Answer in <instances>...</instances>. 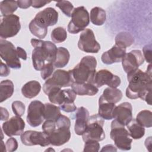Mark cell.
I'll return each instance as SVG.
<instances>
[{
    "label": "cell",
    "instance_id": "1",
    "mask_svg": "<svg viewBox=\"0 0 152 152\" xmlns=\"http://www.w3.org/2000/svg\"><path fill=\"white\" fill-rule=\"evenodd\" d=\"M127 79L129 84L126 96L131 99L140 98L151 105V75L138 68L128 73Z\"/></svg>",
    "mask_w": 152,
    "mask_h": 152
},
{
    "label": "cell",
    "instance_id": "2",
    "mask_svg": "<svg viewBox=\"0 0 152 152\" xmlns=\"http://www.w3.org/2000/svg\"><path fill=\"white\" fill-rule=\"evenodd\" d=\"M31 44L34 47L31 58L34 69L41 71L48 63H53L57 49L56 45L50 41L31 39Z\"/></svg>",
    "mask_w": 152,
    "mask_h": 152
},
{
    "label": "cell",
    "instance_id": "3",
    "mask_svg": "<svg viewBox=\"0 0 152 152\" xmlns=\"http://www.w3.org/2000/svg\"><path fill=\"white\" fill-rule=\"evenodd\" d=\"M58 20V12L52 7L40 11L30 21L28 28L30 32L39 39H43L48 33V27L55 25Z\"/></svg>",
    "mask_w": 152,
    "mask_h": 152
},
{
    "label": "cell",
    "instance_id": "4",
    "mask_svg": "<svg viewBox=\"0 0 152 152\" xmlns=\"http://www.w3.org/2000/svg\"><path fill=\"white\" fill-rule=\"evenodd\" d=\"M96 59L93 56H84L72 70H71L74 81L78 83H92L96 74Z\"/></svg>",
    "mask_w": 152,
    "mask_h": 152
},
{
    "label": "cell",
    "instance_id": "5",
    "mask_svg": "<svg viewBox=\"0 0 152 152\" xmlns=\"http://www.w3.org/2000/svg\"><path fill=\"white\" fill-rule=\"evenodd\" d=\"M55 129L48 135V137L50 144L60 146L67 142L71 138V122L68 117L61 115L55 121Z\"/></svg>",
    "mask_w": 152,
    "mask_h": 152
},
{
    "label": "cell",
    "instance_id": "6",
    "mask_svg": "<svg viewBox=\"0 0 152 152\" xmlns=\"http://www.w3.org/2000/svg\"><path fill=\"white\" fill-rule=\"evenodd\" d=\"M103 125L104 119L98 114L89 117L86 129L82 135L83 141L86 142L90 140L97 141L103 140L105 138Z\"/></svg>",
    "mask_w": 152,
    "mask_h": 152
},
{
    "label": "cell",
    "instance_id": "7",
    "mask_svg": "<svg viewBox=\"0 0 152 152\" xmlns=\"http://www.w3.org/2000/svg\"><path fill=\"white\" fill-rule=\"evenodd\" d=\"M110 137L114 141L116 147L121 150H129L131 148L132 139L131 138L129 132L124 126L113 120L110 125Z\"/></svg>",
    "mask_w": 152,
    "mask_h": 152
},
{
    "label": "cell",
    "instance_id": "8",
    "mask_svg": "<svg viewBox=\"0 0 152 152\" xmlns=\"http://www.w3.org/2000/svg\"><path fill=\"white\" fill-rule=\"evenodd\" d=\"M71 70L68 71L62 69L56 70L43 85V91L47 95L48 92L53 88L66 87L71 86L74 83Z\"/></svg>",
    "mask_w": 152,
    "mask_h": 152
},
{
    "label": "cell",
    "instance_id": "9",
    "mask_svg": "<svg viewBox=\"0 0 152 152\" xmlns=\"http://www.w3.org/2000/svg\"><path fill=\"white\" fill-rule=\"evenodd\" d=\"M90 16L86 8L78 7L74 9L71 20L68 25V31L71 34H77L83 31L89 24Z\"/></svg>",
    "mask_w": 152,
    "mask_h": 152
},
{
    "label": "cell",
    "instance_id": "10",
    "mask_svg": "<svg viewBox=\"0 0 152 152\" xmlns=\"http://www.w3.org/2000/svg\"><path fill=\"white\" fill-rule=\"evenodd\" d=\"M0 55L7 66L12 69H20L21 65L14 45L10 41L0 40Z\"/></svg>",
    "mask_w": 152,
    "mask_h": 152
},
{
    "label": "cell",
    "instance_id": "11",
    "mask_svg": "<svg viewBox=\"0 0 152 152\" xmlns=\"http://www.w3.org/2000/svg\"><path fill=\"white\" fill-rule=\"evenodd\" d=\"M21 28L20 17L15 14L3 17L0 24V36L7 39L17 35Z\"/></svg>",
    "mask_w": 152,
    "mask_h": 152
},
{
    "label": "cell",
    "instance_id": "12",
    "mask_svg": "<svg viewBox=\"0 0 152 152\" xmlns=\"http://www.w3.org/2000/svg\"><path fill=\"white\" fill-rule=\"evenodd\" d=\"M78 47L81 50L87 53H97L100 49V44L96 41L92 30L86 28L80 36Z\"/></svg>",
    "mask_w": 152,
    "mask_h": 152
},
{
    "label": "cell",
    "instance_id": "13",
    "mask_svg": "<svg viewBox=\"0 0 152 152\" xmlns=\"http://www.w3.org/2000/svg\"><path fill=\"white\" fill-rule=\"evenodd\" d=\"M45 104L40 101H32L27 110V122L32 127H36L42 124L44 119Z\"/></svg>",
    "mask_w": 152,
    "mask_h": 152
},
{
    "label": "cell",
    "instance_id": "14",
    "mask_svg": "<svg viewBox=\"0 0 152 152\" xmlns=\"http://www.w3.org/2000/svg\"><path fill=\"white\" fill-rule=\"evenodd\" d=\"M52 103L61 104L62 103H74L77 94L72 89L61 90L59 88H53L47 94Z\"/></svg>",
    "mask_w": 152,
    "mask_h": 152
},
{
    "label": "cell",
    "instance_id": "15",
    "mask_svg": "<svg viewBox=\"0 0 152 152\" xmlns=\"http://www.w3.org/2000/svg\"><path fill=\"white\" fill-rule=\"evenodd\" d=\"M21 140L23 144L28 146L39 145L41 147H46L50 144L48 135L43 131H25L21 135Z\"/></svg>",
    "mask_w": 152,
    "mask_h": 152
},
{
    "label": "cell",
    "instance_id": "16",
    "mask_svg": "<svg viewBox=\"0 0 152 152\" xmlns=\"http://www.w3.org/2000/svg\"><path fill=\"white\" fill-rule=\"evenodd\" d=\"M120 78L107 69H101L96 72L93 84L96 87L107 85L111 88H117L121 84Z\"/></svg>",
    "mask_w": 152,
    "mask_h": 152
},
{
    "label": "cell",
    "instance_id": "17",
    "mask_svg": "<svg viewBox=\"0 0 152 152\" xmlns=\"http://www.w3.org/2000/svg\"><path fill=\"white\" fill-rule=\"evenodd\" d=\"M121 61L124 70L128 74L138 69L144 63V58L140 50H133L125 53Z\"/></svg>",
    "mask_w": 152,
    "mask_h": 152
},
{
    "label": "cell",
    "instance_id": "18",
    "mask_svg": "<svg viewBox=\"0 0 152 152\" xmlns=\"http://www.w3.org/2000/svg\"><path fill=\"white\" fill-rule=\"evenodd\" d=\"M113 118L121 125L126 126L132 119L131 104L129 102H124L116 106L113 112Z\"/></svg>",
    "mask_w": 152,
    "mask_h": 152
},
{
    "label": "cell",
    "instance_id": "19",
    "mask_svg": "<svg viewBox=\"0 0 152 152\" xmlns=\"http://www.w3.org/2000/svg\"><path fill=\"white\" fill-rule=\"evenodd\" d=\"M24 127L25 122L23 119L20 116H15L4 122L2 129L5 135L8 137H12L21 135Z\"/></svg>",
    "mask_w": 152,
    "mask_h": 152
},
{
    "label": "cell",
    "instance_id": "20",
    "mask_svg": "<svg viewBox=\"0 0 152 152\" xmlns=\"http://www.w3.org/2000/svg\"><path fill=\"white\" fill-rule=\"evenodd\" d=\"M89 112L88 110L81 106L77 109L75 113V122L74 131L78 135H81L85 132L89 119Z\"/></svg>",
    "mask_w": 152,
    "mask_h": 152
},
{
    "label": "cell",
    "instance_id": "21",
    "mask_svg": "<svg viewBox=\"0 0 152 152\" xmlns=\"http://www.w3.org/2000/svg\"><path fill=\"white\" fill-rule=\"evenodd\" d=\"M125 53L126 49L120 48L115 45L102 54L101 59L103 63L106 65H110L121 62Z\"/></svg>",
    "mask_w": 152,
    "mask_h": 152
},
{
    "label": "cell",
    "instance_id": "22",
    "mask_svg": "<svg viewBox=\"0 0 152 152\" xmlns=\"http://www.w3.org/2000/svg\"><path fill=\"white\" fill-rule=\"evenodd\" d=\"M71 87L73 91L80 96H94L99 91L97 87L93 84L89 83H78L74 82L71 85Z\"/></svg>",
    "mask_w": 152,
    "mask_h": 152
},
{
    "label": "cell",
    "instance_id": "23",
    "mask_svg": "<svg viewBox=\"0 0 152 152\" xmlns=\"http://www.w3.org/2000/svg\"><path fill=\"white\" fill-rule=\"evenodd\" d=\"M41 85L39 82L33 80L26 83L21 88L23 95L28 99L35 97L40 93Z\"/></svg>",
    "mask_w": 152,
    "mask_h": 152
},
{
    "label": "cell",
    "instance_id": "24",
    "mask_svg": "<svg viewBox=\"0 0 152 152\" xmlns=\"http://www.w3.org/2000/svg\"><path fill=\"white\" fill-rule=\"evenodd\" d=\"M116 107L114 103H108L99 97L98 115L103 119L111 120L113 118V112Z\"/></svg>",
    "mask_w": 152,
    "mask_h": 152
},
{
    "label": "cell",
    "instance_id": "25",
    "mask_svg": "<svg viewBox=\"0 0 152 152\" xmlns=\"http://www.w3.org/2000/svg\"><path fill=\"white\" fill-rule=\"evenodd\" d=\"M122 97V91L116 88L107 87L103 91V94L100 97V99L103 100L110 103H116L119 102Z\"/></svg>",
    "mask_w": 152,
    "mask_h": 152
},
{
    "label": "cell",
    "instance_id": "26",
    "mask_svg": "<svg viewBox=\"0 0 152 152\" xmlns=\"http://www.w3.org/2000/svg\"><path fill=\"white\" fill-rule=\"evenodd\" d=\"M70 55L68 50L64 47H59L57 49L56 55L53 64L55 68L65 66L69 60Z\"/></svg>",
    "mask_w": 152,
    "mask_h": 152
},
{
    "label": "cell",
    "instance_id": "27",
    "mask_svg": "<svg viewBox=\"0 0 152 152\" xmlns=\"http://www.w3.org/2000/svg\"><path fill=\"white\" fill-rule=\"evenodd\" d=\"M126 126L131 137L133 139H140L145 134L144 128L138 123L135 119H132Z\"/></svg>",
    "mask_w": 152,
    "mask_h": 152
},
{
    "label": "cell",
    "instance_id": "28",
    "mask_svg": "<svg viewBox=\"0 0 152 152\" xmlns=\"http://www.w3.org/2000/svg\"><path fill=\"white\" fill-rule=\"evenodd\" d=\"M14 90V84L10 80H3L0 83V102L2 103L13 94Z\"/></svg>",
    "mask_w": 152,
    "mask_h": 152
},
{
    "label": "cell",
    "instance_id": "29",
    "mask_svg": "<svg viewBox=\"0 0 152 152\" xmlns=\"http://www.w3.org/2000/svg\"><path fill=\"white\" fill-rule=\"evenodd\" d=\"M115 40L116 46L126 49L134 43V38L130 33L122 31L116 36Z\"/></svg>",
    "mask_w": 152,
    "mask_h": 152
},
{
    "label": "cell",
    "instance_id": "30",
    "mask_svg": "<svg viewBox=\"0 0 152 152\" xmlns=\"http://www.w3.org/2000/svg\"><path fill=\"white\" fill-rule=\"evenodd\" d=\"M106 20V11L102 8L96 7L90 11V21L96 26L103 25Z\"/></svg>",
    "mask_w": 152,
    "mask_h": 152
},
{
    "label": "cell",
    "instance_id": "31",
    "mask_svg": "<svg viewBox=\"0 0 152 152\" xmlns=\"http://www.w3.org/2000/svg\"><path fill=\"white\" fill-rule=\"evenodd\" d=\"M60 110L59 107L52 103H45L44 109V119L45 120L56 121L61 115Z\"/></svg>",
    "mask_w": 152,
    "mask_h": 152
},
{
    "label": "cell",
    "instance_id": "32",
    "mask_svg": "<svg viewBox=\"0 0 152 152\" xmlns=\"http://www.w3.org/2000/svg\"><path fill=\"white\" fill-rule=\"evenodd\" d=\"M135 120L143 127L150 128L152 126V113L147 110H141L137 114Z\"/></svg>",
    "mask_w": 152,
    "mask_h": 152
},
{
    "label": "cell",
    "instance_id": "33",
    "mask_svg": "<svg viewBox=\"0 0 152 152\" xmlns=\"http://www.w3.org/2000/svg\"><path fill=\"white\" fill-rule=\"evenodd\" d=\"M17 8L16 1H2L0 2V10L3 17L12 14Z\"/></svg>",
    "mask_w": 152,
    "mask_h": 152
},
{
    "label": "cell",
    "instance_id": "34",
    "mask_svg": "<svg viewBox=\"0 0 152 152\" xmlns=\"http://www.w3.org/2000/svg\"><path fill=\"white\" fill-rule=\"evenodd\" d=\"M66 37V31L64 28L62 27H58L54 28L51 33V39L53 42L56 43L64 42Z\"/></svg>",
    "mask_w": 152,
    "mask_h": 152
},
{
    "label": "cell",
    "instance_id": "35",
    "mask_svg": "<svg viewBox=\"0 0 152 152\" xmlns=\"http://www.w3.org/2000/svg\"><path fill=\"white\" fill-rule=\"evenodd\" d=\"M56 7H58L61 11L67 17H71L74 10V6L71 2L68 1H60L56 3Z\"/></svg>",
    "mask_w": 152,
    "mask_h": 152
},
{
    "label": "cell",
    "instance_id": "36",
    "mask_svg": "<svg viewBox=\"0 0 152 152\" xmlns=\"http://www.w3.org/2000/svg\"><path fill=\"white\" fill-rule=\"evenodd\" d=\"M12 109L16 116H22L25 112V105L21 101H15L12 103Z\"/></svg>",
    "mask_w": 152,
    "mask_h": 152
},
{
    "label": "cell",
    "instance_id": "37",
    "mask_svg": "<svg viewBox=\"0 0 152 152\" xmlns=\"http://www.w3.org/2000/svg\"><path fill=\"white\" fill-rule=\"evenodd\" d=\"M99 141L90 140L85 142L83 151L84 152H97L99 150L100 144Z\"/></svg>",
    "mask_w": 152,
    "mask_h": 152
},
{
    "label": "cell",
    "instance_id": "38",
    "mask_svg": "<svg viewBox=\"0 0 152 152\" xmlns=\"http://www.w3.org/2000/svg\"><path fill=\"white\" fill-rule=\"evenodd\" d=\"M54 69V66L53 63H48L42 68L41 71V77L43 80H46L50 77L52 74Z\"/></svg>",
    "mask_w": 152,
    "mask_h": 152
},
{
    "label": "cell",
    "instance_id": "39",
    "mask_svg": "<svg viewBox=\"0 0 152 152\" xmlns=\"http://www.w3.org/2000/svg\"><path fill=\"white\" fill-rule=\"evenodd\" d=\"M6 151L12 152L15 151L18 148V142L15 138L13 137L10 138L6 142L5 145Z\"/></svg>",
    "mask_w": 152,
    "mask_h": 152
},
{
    "label": "cell",
    "instance_id": "40",
    "mask_svg": "<svg viewBox=\"0 0 152 152\" xmlns=\"http://www.w3.org/2000/svg\"><path fill=\"white\" fill-rule=\"evenodd\" d=\"M151 43L146 45L142 48V53L144 54V58L148 62L151 64Z\"/></svg>",
    "mask_w": 152,
    "mask_h": 152
},
{
    "label": "cell",
    "instance_id": "41",
    "mask_svg": "<svg viewBox=\"0 0 152 152\" xmlns=\"http://www.w3.org/2000/svg\"><path fill=\"white\" fill-rule=\"evenodd\" d=\"M59 108L65 112H73L76 110L77 107L74 103L72 104H62L59 105Z\"/></svg>",
    "mask_w": 152,
    "mask_h": 152
},
{
    "label": "cell",
    "instance_id": "42",
    "mask_svg": "<svg viewBox=\"0 0 152 152\" xmlns=\"http://www.w3.org/2000/svg\"><path fill=\"white\" fill-rule=\"evenodd\" d=\"M0 71H1V77H7L10 73V70L8 66H7V65L4 64L2 61H1Z\"/></svg>",
    "mask_w": 152,
    "mask_h": 152
},
{
    "label": "cell",
    "instance_id": "43",
    "mask_svg": "<svg viewBox=\"0 0 152 152\" xmlns=\"http://www.w3.org/2000/svg\"><path fill=\"white\" fill-rule=\"evenodd\" d=\"M18 7L22 9H26L31 6V0H24V1H17Z\"/></svg>",
    "mask_w": 152,
    "mask_h": 152
},
{
    "label": "cell",
    "instance_id": "44",
    "mask_svg": "<svg viewBox=\"0 0 152 152\" xmlns=\"http://www.w3.org/2000/svg\"><path fill=\"white\" fill-rule=\"evenodd\" d=\"M50 1H36L33 0L32 1V4L31 6L33 8H39L42 7H44L45 5H46L48 3H50Z\"/></svg>",
    "mask_w": 152,
    "mask_h": 152
},
{
    "label": "cell",
    "instance_id": "45",
    "mask_svg": "<svg viewBox=\"0 0 152 152\" xmlns=\"http://www.w3.org/2000/svg\"><path fill=\"white\" fill-rule=\"evenodd\" d=\"M16 51H17V56L19 58H21L23 60L27 59V53L23 48L18 46L16 48Z\"/></svg>",
    "mask_w": 152,
    "mask_h": 152
},
{
    "label": "cell",
    "instance_id": "46",
    "mask_svg": "<svg viewBox=\"0 0 152 152\" xmlns=\"http://www.w3.org/2000/svg\"><path fill=\"white\" fill-rule=\"evenodd\" d=\"M1 120L7 121L9 118V113L8 110L2 107H1Z\"/></svg>",
    "mask_w": 152,
    "mask_h": 152
},
{
    "label": "cell",
    "instance_id": "47",
    "mask_svg": "<svg viewBox=\"0 0 152 152\" xmlns=\"http://www.w3.org/2000/svg\"><path fill=\"white\" fill-rule=\"evenodd\" d=\"M116 151L117 149L112 144H107L103 147L101 150V151Z\"/></svg>",
    "mask_w": 152,
    "mask_h": 152
},
{
    "label": "cell",
    "instance_id": "48",
    "mask_svg": "<svg viewBox=\"0 0 152 152\" xmlns=\"http://www.w3.org/2000/svg\"><path fill=\"white\" fill-rule=\"evenodd\" d=\"M151 137H149L148 138H147L145 140V145L146 148L149 151H150V148L151 147Z\"/></svg>",
    "mask_w": 152,
    "mask_h": 152
}]
</instances>
